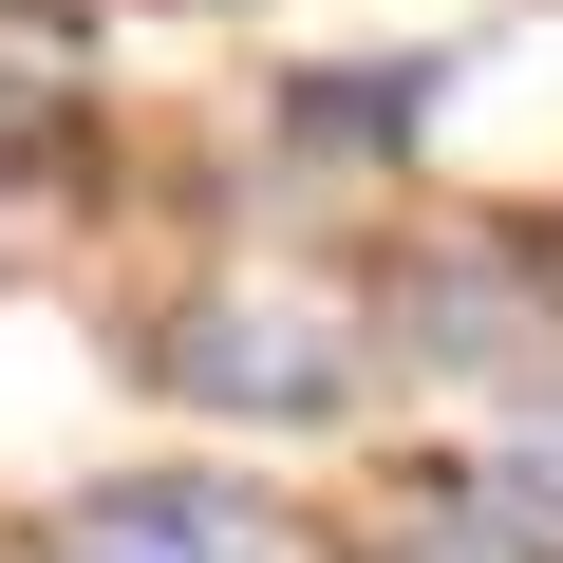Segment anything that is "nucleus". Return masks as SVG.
Here are the masks:
<instances>
[{
  "mask_svg": "<svg viewBox=\"0 0 563 563\" xmlns=\"http://www.w3.org/2000/svg\"><path fill=\"white\" fill-rule=\"evenodd\" d=\"M151 395L207 413V432H339L376 395V301L301 282V263H225L151 320Z\"/></svg>",
  "mask_w": 563,
  "mask_h": 563,
  "instance_id": "nucleus-1",
  "label": "nucleus"
},
{
  "mask_svg": "<svg viewBox=\"0 0 563 563\" xmlns=\"http://www.w3.org/2000/svg\"><path fill=\"white\" fill-rule=\"evenodd\" d=\"M376 320H395L432 376L544 395V376H563V244H544V225H451V244H413V263L376 282Z\"/></svg>",
  "mask_w": 563,
  "mask_h": 563,
  "instance_id": "nucleus-2",
  "label": "nucleus"
},
{
  "mask_svg": "<svg viewBox=\"0 0 563 563\" xmlns=\"http://www.w3.org/2000/svg\"><path fill=\"white\" fill-rule=\"evenodd\" d=\"M432 95H451V57H320V76L263 95V132L301 151V169H376V151L432 132Z\"/></svg>",
  "mask_w": 563,
  "mask_h": 563,
  "instance_id": "nucleus-3",
  "label": "nucleus"
},
{
  "mask_svg": "<svg viewBox=\"0 0 563 563\" xmlns=\"http://www.w3.org/2000/svg\"><path fill=\"white\" fill-rule=\"evenodd\" d=\"M357 563H563V507H526L507 470H413Z\"/></svg>",
  "mask_w": 563,
  "mask_h": 563,
  "instance_id": "nucleus-4",
  "label": "nucleus"
},
{
  "mask_svg": "<svg viewBox=\"0 0 563 563\" xmlns=\"http://www.w3.org/2000/svg\"><path fill=\"white\" fill-rule=\"evenodd\" d=\"M76 526H113L132 563H282V526H263L244 488H207V470H113Z\"/></svg>",
  "mask_w": 563,
  "mask_h": 563,
  "instance_id": "nucleus-5",
  "label": "nucleus"
},
{
  "mask_svg": "<svg viewBox=\"0 0 563 563\" xmlns=\"http://www.w3.org/2000/svg\"><path fill=\"white\" fill-rule=\"evenodd\" d=\"M38 563H132V544H113V526H76V544H38Z\"/></svg>",
  "mask_w": 563,
  "mask_h": 563,
  "instance_id": "nucleus-6",
  "label": "nucleus"
}]
</instances>
